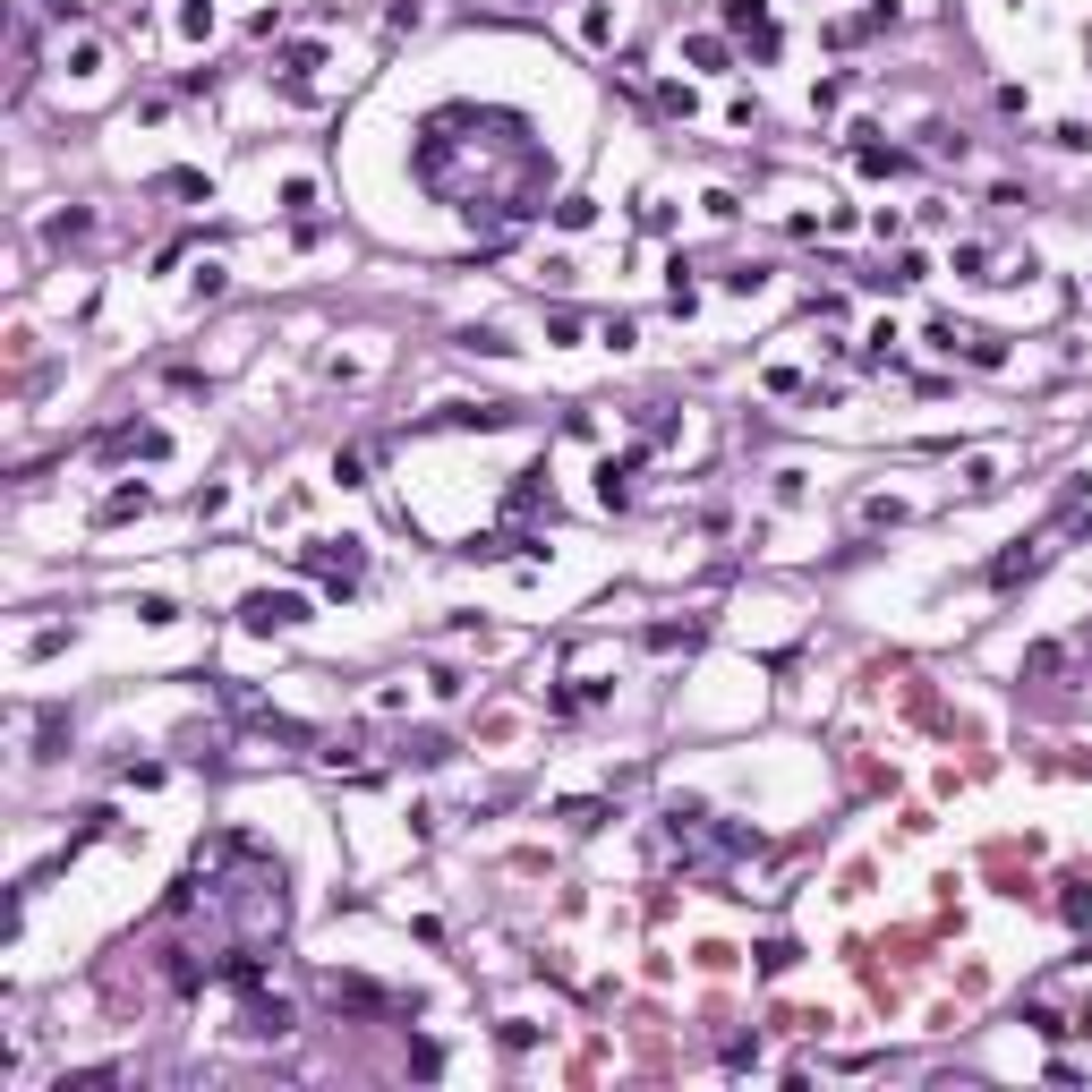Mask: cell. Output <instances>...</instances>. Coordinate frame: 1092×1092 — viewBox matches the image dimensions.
I'll list each match as a JSON object with an SVG mask.
<instances>
[{
    "label": "cell",
    "mask_w": 1092,
    "mask_h": 1092,
    "mask_svg": "<svg viewBox=\"0 0 1092 1092\" xmlns=\"http://www.w3.org/2000/svg\"><path fill=\"white\" fill-rule=\"evenodd\" d=\"M307 572H316V581H334V590H350V581H359V547H350V538H342V547H307Z\"/></svg>",
    "instance_id": "7a4b0ae2"
},
{
    "label": "cell",
    "mask_w": 1092,
    "mask_h": 1092,
    "mask_svg": "<svg viewBox=\"0 0 1092 1092\" xmlns=\"http://www.w3.org/2000/svg\"><path fill=\"white\" fill-rule=\"evenodd\" d=\"M239 615H248V631H291V623H299V615H307V606H299V598H291V590H265V598H248V606H239Z\"/></svg>",
    "instance_id": "6da1fadb"
}]
</instances>
